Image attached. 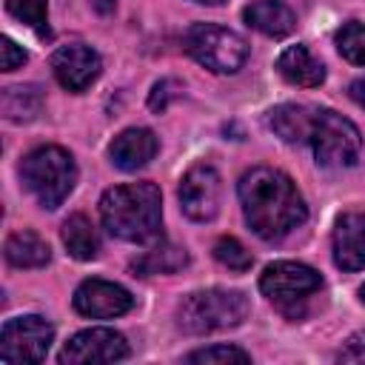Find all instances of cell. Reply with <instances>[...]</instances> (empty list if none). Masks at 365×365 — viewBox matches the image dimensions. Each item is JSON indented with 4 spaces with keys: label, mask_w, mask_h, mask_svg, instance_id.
Masks as SVG:
<instances>
[{
    "label": "cell",
    "mask_w": 365,
    "mask_h": 365,
    "mask_svg": "<svg viewBox=\"0 0 365 365\" xmlns=\"http://www.w3.org/2000/svg\"><path fill=\"white\" fill-rule=\"evenodd\" d=\"M6 9H9L11 17H17L20 23H26L29 29L46 31V17H48L46 0H6Z\"/></svg>",
    "instance_id": "obj_24"
},
{
    "label": "cell",
    "mask_w": 365,
    "mask_h": 365,
    "mask_svg": "<svg viewBox=\"0 0 365 365\" xmlns=\"http://www.w3.org/2000/svg\"><path fill=\"white\" fill-rule=\"evenodd\" d=\"M54 339L51 322L37 314L6 319L0 331V362L23 365V362H43Z\"/></svg>",
    "instance_id": "obj_8"
},
{
    "label": "cell",
    "mask_w": 365,
    "mask_h": 365,
    "mask_svg": "<svg viewBox=\"0 0 365 365\" xmlns=\"http://www.w3.org/2000/svg\"><path fill=\"white\" fill-rule=\"evenodd\" d=\"M106 231L125 242H157L163 237V197L154 182L114 185L100 197Z\"/></svg>",
    "instance_id": "obj_2"
},
{
    "label": "cell",
    "mask_w": 365,
    "mask_h": 365,
    "mask_svg": "<svg viewBox=\"0 0 365 365\" xmlns=\"http://www.w3.org/2000/svg\"><path fill=\"white\" fill-rule=\"evenodd\" d=\"M242 20L268 37H285L297 26L294 11L282 0H254L251 6L242 9Z\"/></svg>",
    "instance_id": "obj_16"
},
{
    "label": "cell",
    "mask_w": 365,
    "mask_h": 365,
    "mask_svg": "<svg viewBox=\"0 0 365 365\" xmlns=\"http://www.w3.org/2000/svg\"><path fill=\"white\" fill-rule=\"evenodd\" d=\"M334 262L342 271H359L365 268V214L348 211L334 225Z\"/></svg>",
    "instance_id": "obj_13"
},
{
    "label": "cell",
    "mask_w": 365,
    "mask_h": 365,
    "mask_svg": "<svg viewBox=\"0 0 365 365\" xmlns=\"http://www.w3.org/2000/svg\"><path fill=\"white\" fill-rule=\"evenodd\" d=\"M3 117L11 123H29L43 111V91L40 86H9L3 88V100H0Z\"/></svg>",
    "instance_id": "obj_19"
},
{
    "label": "cell",
    "mask_w": 365,
    "mask_h": 365,
    "mask_svg": "<svg viewBox=\"0 0 365 365\" xmlns=\"http://www.w3.org/2000/svg\"><path fill=\"white\" fill-rule=\"evenodd\" d=\"M88 3H91V9H94L97 14H103V17H106V14H111V11H114V6H117V0H88Z\"/></svg>",
    "instance_id": "obj_30"
},
{
    "label": "cell",
    "mask_w": 365,
    "mask_h": 365,
    "mask_svg": "<svg viewBox=\"0 0 365 365\" xmlns=\"http://www.w3.org/2000/svg\"><path fill=\"white\" fill-rule=\"evenodd\" d=\"M214 257L222 262L228 271H248L254 265V257L245 251V245L237 237H220L214 242Z\"/></svg>",
    "instance_id": "obj_23"
},
{
    "label": "cell",
    "mask_w": 365,
    "mask_h": 365,
    "mask_svg": "<svg viewBox=\"0 0 365 365\" xmlns=\"http://www.w3.org/2000/svg\"><path fill=\"white\" fill-rule=\"evenodd\" d=\"M157 137L151 128H125L120 131L111 145H108V157L120 171H137L143 165H148L157 154Z\"/></svg>",
    "instance_id": "obj_14"
},
{
    "label": "cell",
    "mask_w": 365,
    "mask_h": 365,
    "mask_svg": "<svg viewBox=\"0 0 365 365\" xmlns=\"http://www.w3.org/2000/svg\"><path fill=\"white\" fill-rule=\"evenodd\" d=\"M6 259L14 268H43L51 259V248H48V242L40 234L23 228V231L9 234V240H6Z\"/></svg>",
    "instance_id": "obj_18"
},
{
    "label": "cell",
    "mask_w": 365,
    "mask_h": 365,
    "mask_svg": "<svg viewBox=\"0 0 365 365\" xmlns=\"http://www.w3.org/2000/svg\"><path fill=\"white\" fill-rule=\"evenodd\" d=\"M248 317V299L240 291L208 288L188 294L177 308V325L185 334H211L237 328Z\"/></svg>",
    "instance_id": "obj_4"
},
{
    "label": "cell",
    "mask_w": 365,
    "mask_h": 365,
    "mask_svg": "<svg viewBox=\"0 0 365 365\" xmlns=\"http://www.w3.org/2000/svg\"><path fill=\"white\" fill-rule=\"evenodd\" d=\"M134 308V297L108 279H83L74 291V311L91 319H111V317H123L125 311Z\"/></svg>",
    "instance_id": "obj_11"
},
{
    "label": "cell",
    "mask_w": 365,
    "mask_h": 365,
    "mask_svg": "<svg viewBox=\"0 0 365 365\" xmlns=\"http://www.w3.org/2000/svg\"><path fill=\"white\" fill-rule=\"evenodd\" d=\"M277 71L291 83V86H302V88H317L325 80V66L322 60H317L308 46L297 43L288 46L279 57H277Z\"/></svg>",
    "instance_id": "obj_15"
},
{
    "label": "cell",
    "mask_w": 365,
    "mask_h": 365,
    "mask_svg": "<svg viewBox=\"0 0 365 365\" xmlns=\"http://www.w3.org/2000/svg\"><path fill=\"white\" fill-rule=\"evenodd\" d=\"M20 180L43 208L54 211L71 194V188L77 182V165L66 148L40 145L23 157Z\"/></svg>",
    "instance_id": "obj_3"
},
{
    "label": "cell",
    "mask_w": 365,
    "mask_h": 365,
    "mask_svg": "<svg viewBox=\"0 0 365 365\" xmlns=\"http://www.w3.org/2000/svg\"><path fill=\"white\" fill-rule=\"evenodd\" d=\"M128 356V342L114 328H86L74 334L63 351V365H103V362H120Z\"/></svg>",
    "instance_id": "obj_10"
},
{
    "label": "cell",
    "mask_w": 365,
    "mask_h": 365,
    "mask_svg": "<svg viewBox=\"0 0 365 365\" xmlns=\"http://www.w3.org/2000/svg\"><path fill=\"white\" fill-rule=\"evenodd\" d=\"M348 94H351V100H354V103L365 106V77L354 80V83H351V88H348Z\"/></svg>",
    "instance_id": "obj_29"
},
{
    "label": "cell",
    "mask_w": 365,
    "mask_h": 365,
    "mask_svg": "<svg viewBox=\"0 0 365 365\" xmlns=\"http://www.w3.org/2000/svg\"><path fill=\"white\" fill-rule=\"evenodd\" d=\"M194 3H205V6H222L225 0H194Z\"/></svg>",
    "instance_id": "obj_31"
},
{
    "label": "cell",
    "mask_w": 365,
    "mask_h": 365,
    "mask_svg": "<svg viewBox=\"0 0 365 365\" xmlns=\"http://www.w3.org/2000/svg\"><path fill=\"white\" fill-rule=\"evenodd\" d=\"M0 48H3V71H14V68H20L29 60V54L23 51V46H17L11 37H3L0 40Z\"/></svg>",
    "instance_id": "obj_27"
},
{
    "label": "cell",
    "mask_w": 365,
    "mask_h": 365,
    "mask_svg": "<svg viewBox=\"0 0 365 365\" xmlns=\"http://www.w3.org/2000/svg\"><path fill=\"white\" fill-rule=\"evenodd\" d=\"M177 88H180L177 80H160V83L151 88V94H148V108H151V111H163V108L168 106V100L177 94Z\"/></svg>",
    "instance_id": "obj_26"
},
{
    "label": "cell",
    "mask_w": 365,
    "mask_h": 365,
    "mask_svg": "<svg viewBox=\"0 0 365 365\" xmlns=\"http://www.w3.org/2000/svg\"><path fill=\"white\" fill-rule=\"evenodd\" d=\"M336 40V48L339 54L354 63V66H365V26L351 20V23H342V29L334 34Z\"/></svg>",
    "instance_id": "obj_22"
},
{
    "label": "cell",
    "mask_w": 365,
    "mask_h": 365,
    "mask_svg": "<svg viewBox=\"0 0 365 365\" xmlns=\"http://www.w3.org/2000/svg\"><path fill=\"white\" fill-rule=\"evenodd\" d=\"M319 288H322L319 271L305 262H294V259L271 262L259 277V291L288 319H299L305 311V302Z\"/></svg>",
    "instance_id": "obj_5"
},
{
    "label": "cell",
    "mask_w": 365,
    "mask_h": 365,
    "mask_svg": "<svg viewBox=\"0 0 365 365\" xmlns=\"http://www.w3.org/2000/svg\"><path fill=\"white\" fill-rule=\"evenodd\" d=\"M314 111L317 108L297 106V103H282V106H274L268 111L265 123L285 143H308L311 125H314Z\"/></svg>",
    "instance_id": "obj_17"
},
{
    "label": "cell",
    "mask_w": 365,
    "mask_h": 365,
    "mask_svg": "<svg viewBox=\"0 0 365 365\" xmlns=\"http://www.w3.org/2000/svg\"><path fill=\"white\" fill-rule=\"evenodd\" d=\"M359 297H362V302H365V285H362V288H359Z\"/></svg>",
    "instance_id": "obj_32"
},
{
    "label": "cell",
    "mask_w": 365,
    "mask_h": 365,
    "mask_svg": "<svg viewBox=\"0 0 365 365\" xmlns=\"http://www.w3.org/2000/svg\"><path fill=\"white\" fill-rule=\"evenodd\" d=\"M314 148V160L322 168H348L359 160L362 151V134L359 128L336 114L334 108H317L314 111V125L308 137Z\"/></svg>",
    "instance_id": "obj_6"
},
{
    "label": "cell",
    "mask_w": 365,
    "mask_h": 365,
    "mask_svg": "<svg viewBox=\"0 0 365 365\" xmlns=\"http://www.w3.org/2000/svg\"><path fill=\"white\" fill-rule=\"evenodd\" d=\"M251 354H245L242 348L237 345H208V348H200V351H191L185 356V362H248Z\"/></svg>",
    "instance_id": "obj_25"
},
{
    "label": "cell",
    "mask_w": 365,
    "mask_h": 365,
    "mask_svg": "<svg viewBox=\"0 0 365 365\" xmlns=\"http://www.w3.org/2000/svg\"><path fill=\"white\" fill-rule=\"evenodd\" d=\"M100 54L91 48V46H83V43H71V46H60L54 54H51V71L57 77V83L66 88V91H86L97 77H100Z\"/></svg>",
    "instance_id": "obj_12"
},
{
    "label": "cell",
    "mask_w": 365,
    "mask_h": 365,
    "mask_svg": "<svg viewBox=\"0 0 365 365\" xmlns=\"http://www.w3.org/2000/svg\"><path fill=\"white\" fill-rule=\"evenodd\" d=\"M336 359L339 362H365V331L348 336V342L339 348Z\"/></svg>",
    "instance_id": "obj_28"
},
{
    "label": "cell",
    "mask_w": 365,
    "mask_h": 365,
    "mask_svg": "<svg viewBox=\"0 0 365 365\" xmlns=\"http://www.w3.org/2000/svg\"><path fill=\"white\" fill-rule=\"evenodd\" d=\"M185 51L214 74H234L248 57V43L217 23H194L182 37Z\"/></svg>",
    "instance_id": "obj_7"
},
{
    "label": "cell",
    "mask_w": 365,
    "mask_h": 365,
    "mask_svg": "<svg viewBox=\"0 0 365 365\" xmlns=\"http://www.w3.org/2000/svg\"><path fill=\"white\" fill-rule=\"evenodd\" d=\"M245 222L251 231L268 242L282 240L294 228H299L308 217V205L297 191L294 180L271 165H257L240 177L237 185Z\"/></svg>",
    "instance_id": "obj_1"
},
{
    "label": "cell",
    "mask_w": 365,
    "mask_h": 365,
    "mask_svg": "<svg viewBox=\"0 0 365 365\" xmlns=\"http://www.w3.org/2000/svg\"><path fill=\"white\" fill-rule=\"evenodd\" d=\"M188 262L185 248L180 245H157L151 251H145L143 257H137L131 262V271L140 277H151V274H174Z\"/></svg>",
    "instance_id": "obj_21"
},
{
    "label": "cell",
    "mask_w": 365,
    "mask_h": 365,
    "mask_svg": "<svg viewBox=\"0 0 365 365\" xmlns=\"http://www.w3.org/2000/svg\"><path fill=\"white\" fill-rule=\"evenodd\" d=\"M63 242L68 248V254L74 259H94L100 254V237L97 228L91 225V220L86 214H71L63 222Z\"/></svg>",
    "instance_id": "obj_20"
},
{
    "label": "cell",
    "mask_w": 365,
    "mask_h": 365,
    "mask_svg": "<svg viewBox=\"0 0 365 365\" xmlns=\"http://www.w3.org/2000/svg\"><path fill=\"white\" fill-rule=\"evenodd\" d=\"M220 194H222V182H220V174L214 165L208 163H197L191 165L182 180H180V188H177V197H180V208L188 220L194 222H208L217 217L220 211Z\"/></svg>",
    "instance_id": "obj_9"
}]
</instances>
